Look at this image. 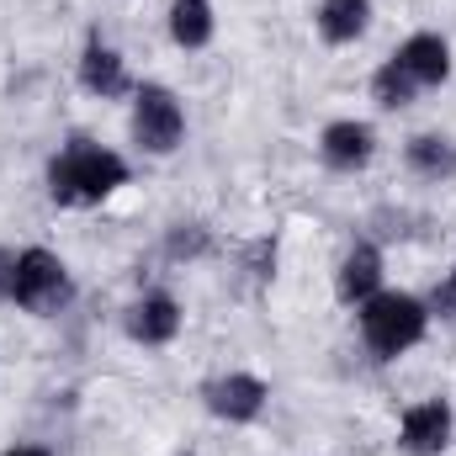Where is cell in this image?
Wrapping results in <instances>:
<instances>
[{"instance_id":"6","label":"cell","mask_w":456,"mask_h":456,"mask_svg":"<svg viewBox=\"0 0 456 456\" xmlns=\"http://www.w3.org/2000/svg\"><path fill=\"white\" fill-rule=\"evenodd\" d=\"M446 441H452V409L441 398H430V403L403 414V452L409 456H441Z\"/></svg>"},{"instance_id":"15","label":"cell","mask_w":456,"mask_h":456,"mask_svg":"<svg viewBox=\"0 0 456 456\" xmlns=\"http://www.w3.org/2000/svg\"><path fill=\"white\" fill-rule=\"evenodd\" d=\"M371 91H377V102H382V107H409L419 86H414V80H409V75H403V69H398L393 59H387V64L377 69V80H371Z\"/></svg>"},{"instance_id":"3","label":"cell","mask_w":456,"mask_h":456,"mask_svg":"<svg viewBox=\"0 0 456 456\" xmlns=\"http://www.w3.org/2000/svg\"><path fill=\"white\" fill-rule=\"evenodd\" d=\"M16 308L27 314H53L64 297H69V276H64V260L48 255V249H21L16 265H11V292H5Z\"/></svg>"},{"instance_id":"1","label":"cell","mask_w":456,"mask_h":456,"mask_svg":"<svg viewBox=\"0 0 456 456\" xmlns=\"http://www.w3.org/2000/svg\"><path fill=\"white\" fill-rule=\"evenodd\" d=\"M122 181H127L122 154L102 149V143H86V138H75V143L48 165V191H53L59 208H91V202L112 197Z\"/></svg>"},{"instance_id":"10","label":"cell","mask_w":456,"mask_h":456,"mask_svg":"<svg viewBox=\"0 0 456 456\" xmlns=\"http://www.w3.org/2000/svg\"><path fill=\"white\" fill-rule=\"evenodd\" d=\"M80 80H86V91H91V96H122V91H127L122 59H117V53L107 48V43H102V37H91V43H86V59H80Z\"/></svg>"},{"instance_id":"13","label":"cell","mask_w":456,"mask_h":456,"mask_svg":"<svg viewBox=\"0 0 456 456\" xmlns=\"http://www.w3.org/2000/svg\"><path fill=\"white\" fill-rule=\"evenodd\" d=\"M409 165L425 181H452L456 175V143L441 138V133H419V138H409Z\"/></svg>"},{"instance_id":"19","label":"cell","mask_w":456,"mask_h":456,"mask_svg":"<svg viewBox=\"0 0 456 456\" xmlns=\"http://www.w3.org/2000/svg\"><path fill=\"white\" fill-rule=\"evenodd\" d=\"M5 456H48V452H37V446H16V452H5Z\"/></svg>"},{"instance_id":"5","label":"cell","mask_w":456,"mask_h":456,"mask_svg":"<svg viewBox=\"0 0 456 456\" xmlns=\"http://www.w3.org/2000/svg\"><path fill=\"white\" fill-rule=\"evenodd\" d=\"M393 64L425 91V86H441L446 75H452V48H446V37H436V32H419V37H409L398 53H393Z\"/></svg>"},{"instance_id":"9","label":"cell","mask_w":456,"mask_h":456,"mask_svg":"<svg viewBox=\"0 0 456 456\" xmlns=\"http://www.w3.org/2000/svg\"><path fill=\"white\" fill-rule=\"evenodd\" d=\"M371 127L366 122H330L324 127V159L335 165V170H361L366 159H371Z\"/></svg>"},{"instance_id":"12","label":"cell","mask_w":456,"mask_h":456,"mask_svg":"<svg viewBox=\"0 0 456 456\" xmlns=\"http://www.w3.org/2000/svg\"><path fill=\"white\" fill-rule=\"evenodd\" d=\"M371 21V0H324L319 5V32L330 43H355Z\"/></svg>"},{"instance_id":"16","label":"cell","mask_w":456,"mask_h":456,"mask_svg":"<svg viewBox=\"0 0 456 456\" xmlns=\"http://www.w3.org/2000/svg\"><path fill=\"white\" fill-rule=\"evenodd\" d=\"M202 249H208V233H202V228L191 224H181L175 228V233H170V255H175V260H181V255H202Z\"/></svg>"},{"instance_id":"14","label":"cell","mask_w":456,"mask_h":456,"mask_svg":"<svg viewBox=\"0 0 456 456\" xmlns=\"http://www.w3.org/2000/svg\"><path fill=\"white\" fill-rule=\"evenodd\" d=\"M170 37L181 48H202L213 37V5L208 0H175L170 5Z\"/></svg>"},{"instance_id":"18","label":"cell","mask_w":456,"mask_h":456,"mask_svg":"<svg viewBox=\"0 0 456 456\" xmlns=\"http://www.w3.org/2000/svg\"><path fill=\"white\" fill-rule=\"evenodd\" d=\"M11 265H16V255H0V297L11 292Z\"/></svg>"},{"instance_id":"17","label":"cell","mask_w":456,"mask_h":456,"mask_svg":"<svg viewBox=\"0 0 456 456\" xmlns=\"http://www.w3.org/2000/svg\"><path fill=\"white\" fill-rule=\"evenodd\" d=\"M436 308H441V314H456V271H452V281L436 292Z\"/></svg>"},{"instance_id":"8","label":"cell","mask_w":456,"mask_h":456,"mask_svg":"<svg viewBox=\"0 0 456 456\" xmlns=\"http://www.w3.org/2000/svg\"><path fill=\"white\" fill-rule=\"evenodd\" d=\"M175 330H181V308L170 297H143L138 308H127V335L138 345H165L175 340Z\"/></svg>"},{"instance_id":"11","label":"cell","mask_w":456,"mask_h":456,"mask_svg":"<svg viewBox=\"0 0 456 456\" xmlns=\"http://www.w3.org/2000/svg\"><path fill=\"white\" fill-rule=\"evenodd\" d=\"M377 281H382V255L371 244H355L340 265V297L345 303H366V297H377Z\"/></svg>"},{"instance_id":"4","label":"cell","mask_w":456,"mask_h":456,"mask_svg":"<svg viewBox=\"0 0 456 456\" xmlns=\"http://www.w3.org/2000/svg\"><path fill=\"white\" fill-rule=\"evenodd\" d=\"M186 133V117H181V102L165 91V86H143L138 102H133V138L149 149V154H170Z\"/></svg>"},{"instance_id":"7","label":"cell","mask_w":456,"mask_h":456,"mask_svg":"<svg viewBox=\"0 0 456 456\" xmlns=\"http://www.w3.org/2000/svg\"><path fill=\"white\" fill-rule=\"evenodd\" d=\"M208 409H213L218 419L244 425V419H255V414L265 409V382H260V377L233 371V377H224V382H213V387H208Z\"/></svg>"},{"instance_id":"2","label":"cell","mask_w":456,"mask_h":456,"mask_svg":"<svg viewBox=\"0 0 456 456\" xmlns=\"http://www.w3.org/2000/svg\"><path fill=\"white\" fill-rule=\"evenodd\" d=\"M425 308L414 303V297H403V292H377V297H366L361 303V335L366 345L382 355V361H393V355H403L409 345L425 340Z\"/></svg>"}]
</instances>
